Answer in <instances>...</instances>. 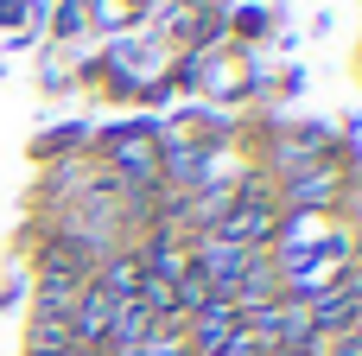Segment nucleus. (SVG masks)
Masks as SVG:
<instances>
[{"label": "nucleus", "instance_id": "f257e3e1", "mask_svg": "<svg viewBox=\"0 0 362 356\" xmlns=\"http://www.w3.org/2000/svg\"><path fill=\"white\" fill-rule=\"evenodd\" d=\"M280 197L274 191H261V185H248L242 197H229V210L216 217V229L210 236H223V242H242V248H274V236H280Z\"/></svg>", "mask_w": 362, "mask_h": 356}, {"label": "nucleus", "instance_id": "f03ea898", "mask_svg": "<svg viewBox=\"0 0 362 356\" xmlns=\"http://www.w3.org/2000/svg\"><path fill=\"white\" fill-rule=\"evenodd\" d=\"M344 197V172L331 166V159H305L299 172H286L280 178V210H331Z\"/></svg>", "mask_w": 362, "mask_h": 356}, {"label": "nucleus", "instance_id": "7ed1b4c3", "mask_svg": "<svg viewBox=\"0 0 362 356\" xmlns=\"http://www.w3.org/2000/svg\"><path fill=\"white\" fill-rule=\"evenodd\" d=\"M185 344H191V356H216V350H229L235 338H242V312L229 306V299H204L185 325Z\"/></svg>", "mask_w": 362, "mask_h": 356}, {"label": "nucleus", "instance_id": "20e7f679", "mask_svg": "<svg viewBox=\"0 0 362 356\" xmlns=\"http://www.w3.org/2000/svg\"><path fill=\"white\" fill-rule=\"evenodd\" d=\"M70 344H83V350H108V331H115V299L95 287V280H83V293H76V306H70Z\"/></svg>", "mask_w": 362, "mask_h": 356}, {"label": "nucleus", "instance_id": "39448f33", "mask_svg": "<svg viewBox=\"0 0 362 356\" xmlns=\"http://www.w3.org/2000/svg\"><path fill=\"white\" fill-rule=\"evenodd\" d=\"M115 166H121L127 178H159V147H153V140H121V147H115Z\"/></svg>", "mask_w": 362, "mask_h": 356}]
</instances>
